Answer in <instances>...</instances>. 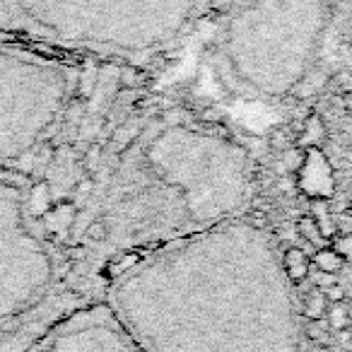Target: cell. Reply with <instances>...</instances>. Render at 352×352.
<instances>
[{
	"instance_id": "1",
	"label": "cell",
	"mask_w": 352,
	"mask_h": 352,
	"mask_svg": "<svg viewBox=\"0 0 352 352\" xmlns=\"http://www.w3.org/2000/svg\"><path fill=\"white\" fill-rule=\"evenodd\" d=\"M302 188L307 193H311L314 198H331L333 193L331 166L323 160L318 147L307 150V157H304V164H302Z\"/></svg>"
},
{
	"instance_id": "2",
	"label": "cell",
	"mask_w": 352,
	"mask_h": 352,
	"mask_svg": "<svg viewBox=\"0 0 352 352\" xmlns=\"http://www.w3.org/2000/svg\"><path fill=\"white\" fill-rule=\"evenodd\" d=\"M285 270H287L292 283H302L309 275V258L302 249H287L285 251Z\"/></svg>"
},
{
	"instance_id": "3",
	"label": "cell",
	"mask_w": 352,
	"mask_h": 352,
	"mask_svg": "<svg viewBox=\"0 0 352 352\" xmlns=\"http://www.w3.org/2000/svg\"><path fill=\"white\" fill-rule=\"evenodd\" d=\"M314 265H316V270L336 275L338 270L345 265V258H342L336 249H331V246H323V249H318L316 254H314Z\"/></svg>"
},
{
	"instance_id": "4",
	"label": "cell",
	"mask_w": 352,
	"mask_h": 352,
	"mask_svg": "<svg viewBox=\"0 0 352 352\" xmlns=\"http://www.w3.org/2000/svg\"><path fill=\"white\" fill-rule=\"evenodd\" d=\"M328 309V299H326V292L318 287H314L311 292L307 294V299H304V316L309 318V321H321L323 314H326Z\"/></svg>"
},
{
	"instance_id": "5",
	"label": "cell",
	"mask_w": 352,
	"mask_h": 352,
	"mask_svg": "<svg viewBox=\"0 0 352 352\" xmlns=\"http://www.w3.org/2000/svg\"><path fill=\"white\" fill-rule=\"evenodd\" d=\"M314 220H316L318 230H321V234L326 236V239H333V236L338 234V225L331 220V212H328V198H316L314 201Z\"/></svg>"
},
{
	"instance_id": "6",
	"label": "cell",
	"mask_w": 352,
	"mask_h": 352,
	"mask_svg": "<svg viewBox=\"0 0 352 352\" xmlns=\"http://www.w3.org/2000/svg\"><path fill=\"white\" fill-rule=\"evenodd\" d=\"M323 140H326V128H323V121L318 116H309L299 145H304V147H309V150H311V147L321 145Z\"/></svg>"
},
{
	"instance_id": "7",
	"label": "cell",
	"mask_w": 352,
	"mask_h": 352,
	"mask_svg": "<svg viewBox=\"0 0 352 352\" xmlns=\"http://www.w3.org/2000/svg\"><path fill=\"white\" fill-rule=\"evenodd\" d=\"M328 314V326L333 328V331H345L347 326H350V309L345 307L342 302H333L331 307L326 309Z\"/></svg>"
},
{
	"instance_id": "8",
	"label": "cell",
	"mask_w": 352,
	"mask_h": 352,
	"mask_svg": "<svg viewBox=\"0 0 352 352\" xmlns=\"http://www.w3.org/2000/svg\"><path fill=\"white\" fill-rule=\"evenodd\" d=\"M299 234L304 236V239L307 241H311V244H316L318 249H323V244H326V236L321 234V230H318V225H316V220H314L311 215H307V217H302V220H299Z\"/></svg>"
},
{
	"instance_id": "9",
	"label": "cell",
	"mask_w": 352,
	"mask_h": 352,
	"mask_svg": "<svg viewBox=\"0 0 352 352\" xmlns=\"http://www.w3.org/2000/svg\"><path fill=\"white\" fill-rule=\"evenodd\" d=\"M311 283L318 289H328L331 285H336V275L333 273H323V270H314L311 273Z\"/></svg>"
},
{
	"instance_id": "10",
	"label": "cell",
	"mask_w": 352,
	"mask_h": 352,
	"mask_svg": "<svg viewBox=\"0 0 352 352\" xmlns=\"http://www.w3.org/2000/svg\"><path fill=\"white\" fill-rule=\"evenodd\" d=\"M333 249H336L338 254H340L342 258H345V263L352 265V234L350 236H342V239H338Z\"/></svg>"
},
{
	"instance_id": "11",
	"label": "cell",
	"mask_w": 352,
	"mask_h": 352,
	"mask_svg": "<svg viewBox=\"0 0 352 352\" xmlns=\"http://www.w3.org/2000/svg\"><path fill=\"white\" fill-rule=\"evenodd\" d=\"M34 215H41V212L46 210V206H49V193H46V188L41 186V191L34 193Z\"/></svg>"
},
{
	"instance_id": "12",
	"label": "cell",
	"mask_w": 352,
	"mask_h": 352,
	"mask_svg": "<svg viewBox=\"0 0 352 352\" xmlns=\"http://www.w3.org/2000/svg\"><path fill=\"white\" fill-rule=\"evenodd\" d=\"M323 292H326V299L328 302H342V299H345V289L340 287V285H331V287L328 289H323Z\"/></svg>"
},
{
	"instance_id": "13",
	"label": "cell",
	"mask_w": 352,
	"mask_h": 352,
	"mask_svg": "<svg viewBox=\"0 0 352 352\" xmlns=\"http://www.w3.org/2000/svg\"><path fill=\"white\" fill-rule=\"evenodd\" d=\"M309 336H311L314 340H318V342H326L328 340L326 333H323V328H321V323H318V321H311V326H309Z\"/></svg>"
}]
</instances>
